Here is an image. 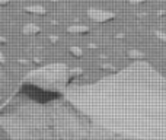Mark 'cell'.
Instances as JSON below:
<instances>
[{
    "instance_id": "6da1fadb",
    "label": "cell",
    "mask_w": 166,
    "mask_h": 140,
    "mask_svg": "<svg viewBox=\"0 0 166 140\" xmlns=\"http://www.w3.org/2000/svg\"><path fill=\"white\" fill-rule=\"evenodd\" d=\"M87 16L95 21V22H108L111 19L115 18V13L114 12H108V10H102V9H95V7H90L87 9Z\"/></svg>"
},
{
    "instance_id": "7a4b0ae2",
    "label": "cell",
    "mask_w": 166,
    "mask_h": 140,
    "mask_svg": "<svg viewBox=\"0 0 166 140\" xmlns=\"http://www.w3.org/2000/svg\"><path fill=\"white\" fill-rule=\"evenodd\" d=\"M41 31H42L41 26H38L37 23H25V26L22 28V32L25 35H37Z\"/></svg>"
},
{
    "instance_id": "3957f363",
    "label": "cell",
    "mask_w": 166,
    "mask_h": 140,
    "mask_svg": "<svg viewBox=\"0 0 166 140\" xmlns=\"http://www.w3.org/2000/svg\"><path fill=\"white\" fill-rule=\"evenodd\" d=\"M25 12L32 13V15H45V7L41 4H31V6H25Z\"/></svg>"
},
{
    "instance_id": "277c9868",
    "label": "cell",
    "mask_w": 166,
    "mask_h": 140,
    "mask_svg": "<svg viewBox=\"0 0 166 140\" xmlns=\"http://www.w3.org/2000/svg\"><path fill=\"white\" fill-rule=\"evenodd\" d=\"M89 31H90V28L86 25H70L67 28V32H70V34H86Z\"/></svg>"
},
{
    "instance_id": "5b68a950",
    "label": "cell",
    "mask_w": 166,
    "mask_h": 140,
    "mask_svg": "<svg viewBox=\"0 0 166 140\" xmlns=\"http://www.w3.org/2000/svg\"><path fill=\"white\" fill-rule=\"evenodd\" d=\"M128 57L133 58V60H141V58H144V53L137 50V48H131L128 51Z\"/></svg>"
},
{
    "instance_id": "8992f818",
    "label": "cell",
    "mask_w": 166,
    "mask_h": 140,
    "mask_svg": "<svg viewBox=\"0 0 166 140\" xmlns=\"http://www.w3.org/2000/svg\"><path fill=\"white\" fill-rule=\"evenodd\" d=\"M69 51H70L74 57H82L83 55V50L80 48V47H77V45H72L70 48H69Z\"/></svg>"
},
{
    "instance_id": "52a82bcc",
    "label": "cell",
    "mask_w": 166,
    "mask_h": 140,
    "mask_svg": "<svg viewBox=\"0 0 166 140\" xmlns=\"http://www.w3.org/2000/svg\"><path fill=\"white\" fill-rule=\"evenodd\" d=\"M155 37L157 38V40H160V41H163V43H166V32L165 31H159V29H155Z\"/></svg>"
},
{
    "instance_id": "ba28073f",
    "label": "cell",
    "mask_w": 166,
    "mask_h": 140,
    "mask_svg": "<svg viewBox=\"0 0 166 140\" xmlns=\"http://www.w3.org/2000/svg\"><path fill=\"white\" fill-rule=\"evenodd\" d=\"M101 69H102V70H108V72L117 70V67H115L114 64H111V63H102V64H101Z\"/></svg>"
},
{
    "instance_id": "9c48e42d",
    "label": "cell",
    "mask_w": 166,
    "mask_h": 140,
    "mask_svg": "<svg viewBox=\"0 0 166 140\" xmlns=\"http://www.w3.org/2000/svg\"><path fill=\"white\" fill-rule=\"evenodd\" d=\"M48 40H50L52 44L58 43V37H57V35H54V34H50V35H48Z\"/></svg>"
},
{
    "instance_id": "30bf717a",
    "label": "cell",
    "mask_w": 166,
    "mask_h": 140,
    "mask_svg": "<svg viewBox=\"0 0 166 140\" xmlns=\"http://www.w3.org/2000/svg\"><path fill=\"white\" fill-rule=\"evenodd\" d=\"M18 63H21V64H29L31 61L26 60V58H23V57H19V58H18Z\"/></svg>"
},
{
    "instance_id": "8fae6325",
    "label": "cell",
    "mask_w": 166,
    "mask_h": 140,
    "mask_svg": "<svg viewBox=\"0 0 166 140\" xmlns=\"http://www.w3.org/2000/svg\"><path fill=\"white\" fill-rule=\"evenodd\" d=\"M146 0H130L131 4H140V3H144Z\"/></svg>"
},
{
    "instance_id": "7c38bea8",
    "label": "cell",
    "mask_w": 166,
    "mask_h": 140,
    "mask_svg": "<svg viewBox=\"0 0 166 140\" xmlns=\"http://www.w3.org/2000/svg\"><path fill=\"white\" fill-rule=\"evenodd\" d=\"M32 61L35 63V64H42V60L40 57H35V58H32Z\"/></svg>"
},
{
    "instance_id": "4fadbf2b",
    "label": "cell",
    "mask_w": 166,
    "mask_h": 140,
    "mask_svg": "<svg viewBox=\"0 0 166 140\" xmlns=\"http://www.w3.org/2000/svg\"><path fill=\"white\" fill-rule=\"evenodd\" d=\"M0 64H6V58H4L3 53H0Z\"/></svg>"
},
{
    "instance_id": "5bb4252c",
    "label": "cell",
    "mask_w": 166,
    "mask_h": 140,
    "mask_svg": "<svg viewBox=\"0 0 166 140\" xmlns=\"http://www.w3.org/2000/svg\"><path fill=\"white\" fill-rule=\"evenodd\" d=\"M89 48H92V50H96V48H98V45H96V44H95V43H89Z\"/></svg>"
},
{
    "instance_id": "9a60e30c",
    "label": "cell",
    "mask_w": 166,
    "mask_h": 140,
    "mask_svg": "<svg viewBox=\"0 0 166 140\" xmlns=\"http://www.w3.org/2000/svg\"><path fill=\"white\" fill-rule=\"evenodd\" d=\"M9 1L10 0H0V6H6V4H9Z\"/></svg>"
},
{
    "instance_id": "2e32d148",
    "label": "cell",
    "mask_w": 166,
    "mask_h": 140,
    "mask_svg": "<svg viewBox=\"0 0 166 140\" xmlns=\"http://www.w3.org/2000/svg\"><path fill=\"white\" fill-rule=\"evenodd\" d=\"M6 43H7V40H6L4 37H1V35H0V44H6Z\"/></svg>"
},
{
    "instance_id": "e0dca14e",
    "label": "cell",
    "mask_w": 166,
    "mask_h": 140,
    "mask_svg": "<svg viewBox=\"0 0 166 140\" xmlns=\"http://www.w3.org/2000/svg\"><path fill=\"white\" fill-rule=\"evenodd\" d=\"M115 37H117L118 40H123V38H124V34H117Z\"/></svg>"
},
{
    "instance_id": "ac0fdd59",
    "label": "cell",
    "mask_w": 166,
    "mask_h": 140,
    "mask_svg": "<svg viewBox=\"0 0 166 140\" xmlns=\"http://www.w3.org/2000/svg\"><path fill=\"white\" fill-rule=\"evenodd\" d=\"M165 13H166L165 10H157V15H159V16H163Z\"/></svg>"
}]
</instances>
